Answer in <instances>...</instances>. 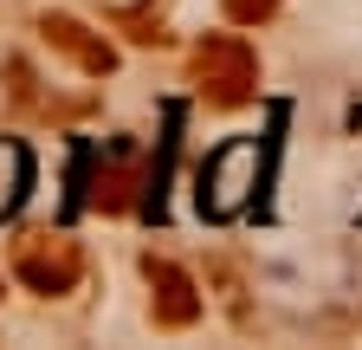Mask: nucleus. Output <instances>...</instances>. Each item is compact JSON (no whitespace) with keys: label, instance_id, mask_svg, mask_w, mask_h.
Returning a JSON list of instances; mask_svg holds the SVG:
<instances>
[{"label":"nucleus","instance_id":"nucleus-3","mask_svg":"<svg viewBox=\"0 0 362 350\" xmlns=\"http://www.w3.org/2000/svg\"><path fill=\"white\" fill-rule=\"evenodd\" d=\"M259 188V143H226L201 169V208L207 214H240V201Z\"/></svg>","mask_w":362,"mask_h":350},{"label":"nucleus","instance_id":"nucleus-9","mask_svg":"<svg viewBox=\"0 0 362 350\" xmlns=\"http://www.w3.org/2000/svg\"><path fill=\"white\" fill-rule=\"evenodd\" d=\"M220 7H226V20H233V26H259V20L279 13V0H220Z\"/></svg>","mask_w":362,"mask_h":350},{"label":"nucleus","instance_id":"nucleus-1","mask_svg":"<svg viewBox=\"0 0 362 350\" xmlns=\"http://www.w3.org/2000/svg\"><path fill=\"white\" fill-rule=\"evenodd\" d=\"M194 91L207 111H240L259 98V52L240 33H207L194 46Z\"/></svg>","mask_w":362,"mask_h":350},{"label":"nucleus","instance_id":"nucleus-4","mask_svg":"<svg viewBox=\"0 0 362 350\" xmlns=\"http://www.w3.org/2000/svg\"><path fill=\"white\" fill-rule=\"evenodd\" d=\"M143 279H149V318H156L162 331H188V324L201 318V292H194V279L181 273L175 259L143 253Z\"/></svg>","mask_w":362,"mask_h":350},{"label":"nucleus","instance_id":"nucleus-7","mask_svg":"<svg viewBox=\"0 0 362 350\" xmlns=\"http://www.w3.org/2000/svg\"><path fill=\"white\" fill-rule=\"evenodd\" d=\"M20 195H26V149L20 143H0V221L20 208Z\"/></svg>","mask_w":362,"mask_h":350},{"label":"nucleus","instance_id":"nucleus-6","mask_svg":"<svg viewBox=\"0 0 362 350\" xmlns=\"http://www.w3.org/2000/svg\"><path fill=\"white\" fill-rule=\"evenodd\" d=\"M136 195H143V169H136V162H110L98 175V195H90V201H98L104 214H129Z\"/></svg>","mask_w":362,"mask_h":350},{"label":"nucleus","instance_id":"nucleus-8","mask_svg":"<svg viewBox=\"0 0 362 350\" xmlns=\"http://www.w3.org/2000/svg\"><path fill=\"white\" fill-rule=\"evenodd\" d=\"M117 26L136 39V46H162L168 39V26H162V13H149V7H136V13H117Z\"/></svg>","mask_w":362,"mask_h":350},{"label":"nucleus","instance_id":"nucleus-5","mask_svg":"<svg viewBox=\"0 0 362 350\" xmlns=\"http://www.w3.org/2000/svg\"><path fill=\"white\" fill-rule=\"evenodd\" d=\"M39 33H45V46L65 52L84 78H110V72H117V46H110L104 33H90L84 20H71V13H45Z\"/></svg>","mask_w":362,"mask_h":350},{"label":"nucleus","instance_id":"nucleus-2","mask_svg":"<svg viewBox=\"0 0 362 350\" xmlns=\"http://www.w3.org/2000/svg\"><path fill=\"white\" fill-rule=\"evenodd\" d=\"M13 273H20V286L39 292V298H65V292L84 279V253H78V240H71L65 227H26V234L13 240Z\"/></svg>","mask_w":362,"mask_h":350}]
</instances>
